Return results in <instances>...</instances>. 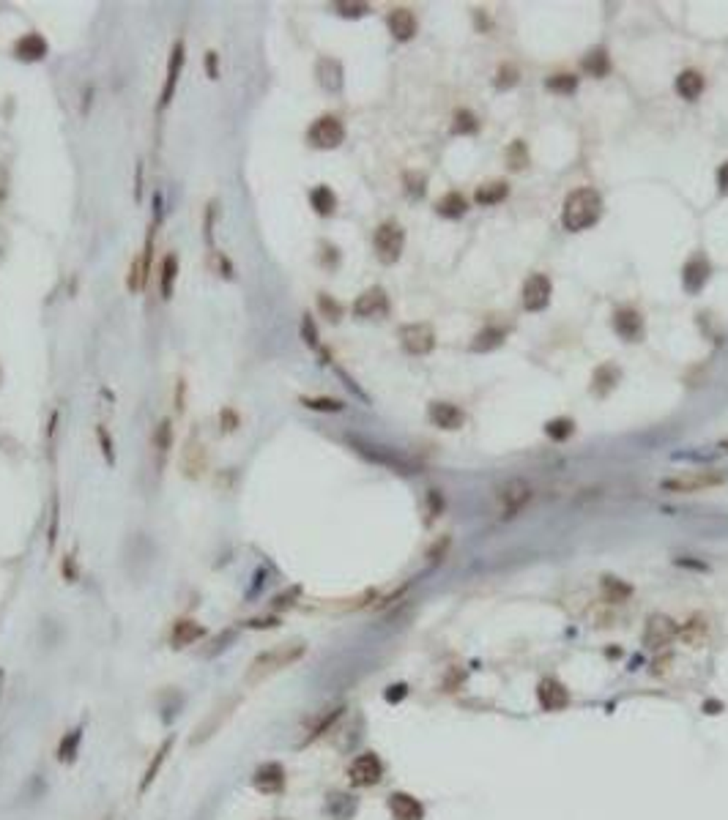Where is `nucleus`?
Instances as JSON below:
<instances>
[{
	"label": "nucleus",
	"mask_w": 728,
	"mask_h": 820,
	"mask_svg": "<svg viewBox=\"0 0 728 820\" xmlns=\"http://www.w3.org/2000/svg\"><path fill=\"white\" fill-rule=\"evenodd\" d=\"M304 654H307V645H304L301 640H291V643L274 645V648L263 651V654H258L250 662V667H247V684L252 686V684L266 681V678H271L274 673L291 667L293 662H299Z\"/></svg>",
	"instance_id": "f257e3e1"
},
{
	"label": "nucleus",
	"mask_w": 728,
	"mask_h": 820,
	"mask_svg": "<svg viewBox=\"0 0 728 820\" xmlns=\"http://www.w3.org/2000/svg\"><path fill=\"white\" fill-rule=\"evenodd\" d=\"M600 216H603V197H600L594 189H575V192L567 197L564 211H562L564 227L572 230V233L597 225Z\"/></svg>",
	"instance_id": "f03ea898"
},
{
	"label": "nucleus",
	"mask_w": 728,
	"mask_h": 820,
	"mask_svg": "<svg viewBox=\"0 0 728 820\" xmlns=\"http://www.w3.org/2000/svg\"><path fill=\"white\" fill-rule=\"evenodd\" d=\"M726 481V476L717 471H682L676 476H668L660 481V487L668 492H701L720 487Z\"/></svg>",
	"instance_id": "7ed1b4c3"
},
{
	"label": "nucleus",
	"mask_w": 728,
	"mask_h": 820,
	"mask_svg": "<svg viewBox=\"0 0 728 820\" xmlns=\"http://www.w3.org/2000/svg\"><path fill=\"white\" fill-rule=\"evenodd\" d=\"M373 246H375L378 260L386 263V266H392V263L400 260V254H403V246H405V230L397 225V222H383V225L375 230Z\"/></svg>",
	"instance_id": "20e7f679"
},
{
	"label": "nucleus",
	"mask_w": 728,
	"mask_h": 820,
	"mask_svg": "<svg viewBox=\"0 0 728 820\" xmlns=\"http://www.w3.org/2000/svg\"><path fill=\"white\" fill-rule=\"evenodd\" d=\"M307 140H310L315 148H323V151L337 148V145H342V140H345V126H342L340 118H334V115H320V118L310 126Z\"/></svg>",
	"instance_id": "39448f33"
},
{
	"label": "nucleus",
	"mask_w": 728,
	"mask_h": 820,
	"mask_svg": "<svg viewBox=\"0 0 728 820\" xmlns=\"http://www.w3.org/2000/svg\"><path fill=\"white\" fill-rule=\"evenodd\" d=\"M531 487L520 479H512L509 484H504L499 490V512L501 517H515L520 509H526V503L531 500Z\"/></svg>",
	"instance_id": "423d86ee"
},
{
	"label": "nucleus",
	"mask_w": 728,
	"mask_h": 820,
	"mask_svg": "<svg viewBox=\"0 0 728 820\" xmlns=\"http://www.w3.org/2000/svg\"><path fill=\"white\" fill-rule=\"evenodd\" d=\"M400 342L411 356H424L436 348V334L427 323H411L400 328Z\"/></svg>",
	"instance_id": "0eeeda50"
},
{
	"label": "nucleus",
	"mask_w": 728,
	"mask_h": 820,
	"mask_svg": "<svg viewBox=\"0 0 728 820\" xmlns=\"http://www.w3.org/2000/svg\"><path fill=\"white\" fill-rule=\"evenodd\" d=\"M676 635H679V629H676V623H674L668 615H652V618L646 621L644 643L652 648V651H660V648L671 645Z\"/></svg>",
	"instance_id": "6e6552de"
},
{
	"label": "nucleus",
	"mask_w": 728,
	"mask_h": 820,
	"mask_svg": "<svg viewBox=\"0 0 728 820\" xmlns=\"http://www.w3.org/2000/svg\"><path fill=\"white\" fill-rule=\"evenodd\" d=\"M550 293H553L550 279L545 274H531L523 285V307L528 312H542L550 301Z\"/></svg>",
	"instance_id": "1a4fd4ad"
},
{
	"label": "nucleus",
	"mask_w": 728,
	"mask_h": 820,
	"mask_svg": "<svg viewBox=\"0 0 728 820\" xmlns=\"http://www.w3.org/2000/svg\"><path fill=\"white\" fill-rule=\"evenodd\" d=\"M351 782H354L356 787H370V785H375L378 779H381V774H383V766H381V760H378V755H373V752H364V755H359V758L351 763Z\"/></svg>",
	"instance_id": "9d476101"
},
{
	"label": "nucleus",
	"mask_w": 728,
	"mask_h": 820,
	"mask_svg": "<svg viewBox=\"0 0 728 820\" xmlns=\"http://www.w3.org/2000/svg\"><path fill=\"white\" fill-rule=\"evenodd\" d=\"M252 785H255V790H260L266 796H277L285 790V768L279 763H263V766H258Z\"/></svg>",
	"instance_id": "9b49d317"
},
{
	"label": "nucleus",
	"mask_w": 728,
	"mask_h": 820,
	"mask_svg": "<svg viewBox=\"0 0 728 820\" xmlns=\"http://www.w3.org/2000/svg\"><path fill=\"white\" fill-rule=\"evenodd\" d=\"M184 41H175L173 49H170V61H167V77H165V88H162V99H159V107L165 110L173 93H175V85H178V77H181V69H184Z\"/></svg>",
	"instance_id": "f8f14e48"
},
{
	"label": "nucleus",
	"mask_w": 728,
	"mask_h": 820,
	"mask_svg": "<svg viewBox=\"0 0 728 820\" xmlns=\"http://www.w3.org/2000/svg\"><path fill=\"white\" fill-rule=\"evenodd\" d=\"M613 328L627 342H641L644 339V317L635 309H619L613 315Z\"/></svg>",
	"instance_id": "ddd939ff"
},
{
	"label": "nucleus",
	"mask_w": 728,
	"mask_h": 820,
	"mask_svg": "<svg viewBox=\"0 0 728 820\" xmlns=\"http://www.w3.org/2000/svg\"><path fill=\"white\" fill-rule=\"evenodd\" d=\"M389 309V298L381 287H370L364 290L354 304V315L356 317H375V315H383Z\"/></svg>",
	"instance_id": "4468645a"
},
{
	"label": "nucleus",
	"mask_w": 728,
	"mask_h": 820,
	"mask_svg": "<svg viewBox=\"0 0 728 820\" xmlns=\"http://www.w3.org/2000/svg\"><path fill=\"white\" fill-rule=\"evenodd\" d=\"M430 421L441 427V430H460L463 421H466V413L452 405V402H430V410H427Z\"/></svg>",
	"instance_id": "2eb2a0df"
},
{
	"label": "nucleus",
	"mask_w": 728,
	"mask_h": 820,
	"mask_svg": "<svg viewBox=\"0 0 728 820\" xmlns=\"http://www.w3.org/2000/svg\"><path fill=\"white\" fill-rule=\"evenodd\" d=\"M386 25H389V33H392L397 41L414 39L416 28H419L411 8H392V14L386 17Z\"/></svg>",
	"instance_id": "dca6fc26"
},
{
	"label": "nucleus",
	"mask_w": 728,
	"mask_h": 820,
	"mask_svg": "<svg viewBox=\"0 0 728 820\" xmlns=\"http://www.w3.org/2000/svg\"><path fill=\"white\" fill-rule=\"evenodd\" d=\"M707 279H709V263L704 257L687 260L685 268H682V285H685L687 293H701V287L707 285Z\"/></svg>",
	"instance_id": "f3484780"
},
{
	"label": "nucleus",
	"mask_w": 728,
	"mask_h": 820,
	"mask_svg": "<svg viewBox=\"0 0 728 820\" xmlns=\"http://www.w3.org/2000/svg\"><path fill=\"white\" fill-rule=\"evenodd\" d=\"M537 697H540V705L545 711H562L564 705L570 703V695H567V689L559 681H542L540 689H537Z\"/></svg>",
	"instance_id": "a211bd4d"
},
{
	"label": "nucleus",
	"mask_w": 728,
	"mask_h": 820,
	"mask_svg": "<svg viewBox=\"0 0 728 820\" xmlns=\"http://www.w3.org/2000/svg\"><path fill=\"white\" fill-rule=\"evenodd\" d=\"M389 809H392L395 820H422L424 818L422 804H419L414 796H408V793H395V796L389 799Z\"/></svg>",
	"instance_id": "6ab92c4d"
},
{
	"label": "nucleus",
	"mask_w": 728,
	"mask_h": 820,
	"mask_svg": "<svg viewBox=\"0 0 728 820\" xmlns=\"http://www.w3.org/2000/svg\"><path fill=\"white\" fill-rule=\"evenodd\" d=\"M14 55L20 61H42L44 55H47V41L39 33H28V36H22L14 44Z\"/></svg>",
	"instance_id": "aec40b11"
},
{
	"label": "nucleus",
	"mask_w": 728,
	"mask_h": 820,
	"mask_svg": "<svg viewBox=\"0 0 728 820\" xmlns=\"http://www.w3.org/2000/svg\"><path fill=\"white\" fill-rule=\"evenodd\" d=\"M704 88H707L704 77H701L698 71H693V69H687V71H682V74L676 77V93H679L682 99H687V102H695V99L704 93Z\"/></svg>",
	"instance_id": "412c9836"
},
{
	"label": "nucleus",
	"mask_w": 728,
	"mask_h": 820,
	"mask_svg": "<svg viewBox=\"0 0 728 820\" xmlns=\"http://www.w3.org/2000/svg\"><path fill=\"white\" fill-rule=\"evenodd\" d=\"M679 637L685 640L687 645H693V648H701V645H707V640H709V621H707V618H701V615H695L693 621H687L685 626L679 629Z\"/></svg>",
	"instance_id": "4be33fe9"
},
{
	"label": "nucleus",
	"mask_w": 728,
	"mask_h": 820,
	"mask_svg": "<svg viewBox=\"0 0 728 820\" xmlns=\"http://www.w3.org/2000/svg\"><path fill=\"white\" fill-rule=\"evenodd\" d=\"M318 82H320L326 90L337 93V90L342 88V66L334 61V58H320V61H318Z\"/></svg>",
	"instance_id": "5701e85b"
},
{
	"label": "nucleus",
	"mask_w": 728,
	"mask_h": 820,
	"mask_svg": "<svg viewBox=\"0 0 728 820\" xmlns=\"http://www.w3.org/2000/svg\"><path fill=\"white\" fill-rule=\"evenodd\" d=\"M203 635H206V629L200 623H195V621H178L173 626L170 643H173V648H187V645H192L195 640H200Z\"/></svg>",
	"instance_id": "b1692460"
},
{
	"label": "nucleus",
	"mask_w": 728,
	"mask_h": 820,
	"mask_svg": "<svg viewBox=\"0 0 728 820\" xmlns=\"http://www.w3.org/2000/svg\"><path fill=\"white\" fill-rule=\"evenodd\" d=\"M581 69L589 77H605L611 71V58H608V52H605L603 47H594V49H589L583 55Z\"/></svg>",
	"instance_id": "393cba45"
},
{
	"label": "nucleus",
	"mask_w": 728,
	"mask_h": 820,
	"mask_svg": "<svg viewBox=\"0 0 728 820\" xmlns=\"http://www.w3.org/2000/svg\"><path fill=\"white\" fill-rule=\"evenodd\" d=\"M310 203L318 216H332L334 208H337V194L329 186H315L310 192Z\"/></svg>",
	"instance_id": "a878e982"
},
{
	"label": "nucleus",
	"mask_w": 728,
	"mask_h": 820,
	"mask_svg": "<svg viewBox=\"0 0 728 820\" xmlns=\"http://www.w3.org/2000/svg\"><path fill=\"white\" fill-rule=\"evenodd\" d=\"M507 194H509V186L504 184V181H490V184L479 186L477 194H474V200H477L479 205H499L507 200Z\"/></svg>",
	"instance_id": "bb28decb"
},
{
	"label": "nucleus",
	"mask_w": 728,
	"mask_h": 820,
	"mask_svg": "<svg viewBox=\"0 0 728 820\" xmlns=\"http://www.w3.org/2000/svg\"><path fill=\"white\" fill-rule=\"evenodd\" d=\"M466 208H468V200H466L460 192H449V194H444V197L436 203V211L441 213V216H446V219H458V216H463Z\"/></svg>",
	"instance_id": "cd10ccee"
},
{
	"label": "nucleus",
	"mask_w": 728,
	"mask_h": 820,
	"mask_svg": "<svg viewBox=\"0 0 728 820\" xmlns=\"http://www.w3.org/2000/svg\"><path fill=\"white\" fill-rule=\"evenodd\" d=\"M504 336H507V331H504V328L487 326L485 331H479V334H477V339L471 342V350H477V353H485V350L499 348L501 342H504Z\"/></svg>",
	"instance_id": "c85d7f7f"
},
{
	"label": "nucleus",
	"mask_w": 728,
	"mask_h": 820,
	"mask_svg": "<svg viewBox=\"0 0 728 820\" xmlns=\"http://www.w3.org/2000/svg\"><path fill=\"white\" fill-rule=\"evenodd\" d=\"M619 377H622V372L613 367V364H603V367L594 372V391L597 394H608V391L619 383Z\"/></svg>",
	"instance_id": "c756f323"
},
{
	"label": "nucleus",
	"mask_w": 728,
	"mask_h": 820,
	"mask_svg": "<svg viewBox=\"0 0 728 820\" xmlns=\"http://www.w3.org/2000/svg\"><path fill=\"white\" fill-rule=\"evenodd\" d=\"M175 276H178V257L175 254H167L165 263H162V298H173Z\"/></svg>",
	"instance_id": "7c9ffc66"
},
{
	"label": "nucleus",
	"mask_w": 728,
	"mask_h": 820,
	"mask_svg": "<svg viewBox=\"0 0 728 820\" xmlns=\"http://www.w3.org/2000/svg\"><path fill=\"white\" fill-rule=\"evenodd\" d=\"M342 717V705H337V708H329V711H326V714H323V717L318 719V722H315V727H312L310 730V736L304 738V744H310V741H315V738H320L323 736V733H326V730H329V727H332L334 722H337V719Z\"/></svg>",
	"instance_id": "2f4dec72"
},
{
	"label": "nucleus",
	"mask_w": 728,
	"mask_h": 820,
	"mask_svg": "<svg viewBox=\"0 0 728 820\" xmlns=\"http://www.w3.org/2000/svg\"><path fill=\"white\" fill-rule=\"evenodd\" d=\"M170 746H173V738H167L165 744H162V746H159V752H156V758H154V763H151V766H148L146 777H143V782H140V793H146V790H148V785H151V782H154V779H156V771H159V768H162V763H165L167 752H170Z\"/></svg>",
	"instance_id": "473e14b6"
},
{
	"label": "nucleus",
	"mask_w": 728,
	"mask_h": 820,
	"mask_svg": "<svg viewBox=\"0 0 728 820\" xmlns=\"http://www.w3.org/2000/svg\"><path fill=\"white\" fill-rule=\"evenodd\" d=\"M477 129H479V121L471 110H458L455 112V121H452V131L455 134H474Z\"/></svg>",
	"instance_id": "72a5a7b5"
},
{
	"label": "nucleus",
	"mask_w": 728,
	"mask_h": 820,
	"mask_svg": "<svg viewBox=\"0 0 728 820\" xmlns=\"http://www.w3.org/2000/svg\"><path fill=\"white\" fill-rule=\"evenodd\" d=\"M545 88L553 90V93H564V96H570V93L578 90V77H575V74H556V77H550V80L545 82Z\"/></svg>",
	"instance_id": "f704fd0d"
},
{
	"label": "nucleus",
	"mask_w": 728,
	"mask_h": 820,
	"mask_svg": "<svg viewBox=\"0 0 728 820\" xmlns=\"http://www.w3.org/2000/svg\"><path fill=\"white\" fill-rule=\"evenodd\" d=\"M80 738H83V730L77 727V730H71L69 736L61 741V746H58V758L63 760V763H71V760L77 758V749H80Z\"/></svg>",
	"instance_id": "c9c22d12"
},
{
	"label": "nucleus",
	"mask_w": 728,
	"mask_h": 820,
	"mask_svg": "<svg viewBox=\"0 0 728 820\" xmlns=\"http://www.w3.org/2000/svg\"><path fill=\"white\" fill-rule=\"evenodd\" d=\"M301 405H307L310 410H320V413H340L345 408L340 399H332V397H301Z\"/></svg>",
	"instance_id": "e433bc0d"
},
{
	"label": "nucleus",
	"mask_w": 728,
	"mask_h": 820,
	"mask_svg": "<svg viewBox=\"0 0 728 820\" xmlns=\"http://www.w3.org/2000/svg\"><path fill=\"white\" fill-rule=\"evenodd\" d=\"M545 432H548V438H553V440H567V438L575 432V421H572V418H553V421L545 424Z\"/></svg>",
	"instance_id": "4c0bfd02"
},
{
	"label": "nucleus",
	"mask_w": 728,
	"mask_h": 820,
	"mask_svg": "<svg viewBox=\"0 0 728 820\" xmlns=\"http://www.w3.org/2000/svg\"><path fill=\"white\" fill-rule=\"evenodd\" d=\"M507 164H509V170H515V172H520L526 164H528V153H526V145L520 143H512L509 145V151H507Z\"/></svg>",
	"instance_id": "58836bf2"
},
{
	"label": "nucleus",
	"mask_w": 728,
	"mask_h": 820,
	"mask_svg": "<svg viewBox=\"0 0 728 820\" xmlns=\"http://www.w3.org/2000/svg\"><path fill=\"white\" fill-rule=\"evenodd\" d=\"M603 591H605V596H608L611 602H622V599H627V596H630V585H624V582L613 580V577H605V580H603Z\"/></svg>",
	"instance_id": "ea45409f"
},
{
	"label": "nucleus",
	"mask_w": 728,
	"mask_h": 820,
	"mask_svg": "<svg viewBox=\"0 0 728 820\" xmlns=\"http://www.w3.org/2000/svg\"><path fill=\"white\" fill-rule=\"evenodd\" d=\"M515 82H518V69H515V66H501L499 77H496V88H499V90H507V88H512Z\"/></svg>",
	"instance_id": "a19ab883"
},
{
	"label": "nucleus",
	"mask_w": 728,
	"mask_h": 820,
	"mask_svg": "<svg viewBox=\"0 0 728 820\" xmlns=\"http://www.w3.org/2000/svg\"><path fill=\"white\" fill-rule=\"evenodd\" d=\"M405 192H408L411 197H422V194H424V175H419V172H408V175H405Z\"/></svg>",
	"instance_id": "79ce46f5"
},
{
	"label": "nucleus",
	"mask_w": 728,
	"mask_h": 820,
	"mask_svg": "<svg viewBox=\"0 0 728 820\" xmlns=\"http://www.w3.org/2000/svg\"><path fill=\"white\" fill-rule=\"evenodd\" d=\"M318 304H320V309L326 312V317H329L332 323H337V320L342 317V307H340L337 301H332V295H320V298H318Z\"/></svg>",
	"instance_id": "37998d69"
},
{
	"label": "nucleus",
	"mask_w": 728,
	"mask_h": 820,
	"mask_svg": "<svg viewBox=\"0 0 728 820\" xmlns=\"http://www.w3.org/2000/svg\"><path fill=\"white\" fill-rule=\"evenodd\" d=\"M337 11L342 17H364L370 11V6L367 3H337Z\"/></svg>",
	"instance_id": "c03bdc74"
},
{
	"label": "nucleus",
	"mask_w": 728,
	"mask_h": 820,
	"mask_svg": "<svg viewBox=\"0 0 728 820\" xmlns=\"http://www.w3.org/2000/svg\"><path fill=\"white\" fill-rule=\"evenodd\" d=\"M154 443H156V449L162 451V454L170 449V421H162V424L156 427V432H154Z\"/></svg>",
	"instance_id": "a18cd8bd"
},
{
	"label": "nucleus",
	"mask_w": 728,
	"mask_h": 820,
	"mask_svg": "<svg viewBox=\"0 0 728 820\" xmlns=\"http://www.w3.org/2000/svg\"><path fill=\"white\" fill-rule=\"evenodd\" d=\"M301 336L307 339L310 348H318V328H315L310 315H304V320H301Z\"/></svg>",
	"instance_id": "49530a36"
},
{
	"label": "nucleus",
	"mask_w": 728,
	"mask_h": 820,
	"mask_svg": "<svg viewBox=\"0 0 728 820\" xmlns=\"http://www.w3.org/2000/svg\"><path fill=\"white\" fill-rule=\"evenodd\" d=\"M219 424H222V430L225 432H233L236 427H238V413L233 408H222V413H219Z\"/></svg>",
	"instance_id": "de8ad7c7"
},
{
	"label": "nucleus",
	"mask_w": 728,
	"mask_h": 820,
	"mask_svg": "<svg viewBox=\"0 0 728 820\" xmlns=\"http://www.w3.org/2000/svg\"><path fill=\"white\" fill-rule=\"evenodd\" d=\"M96 435H99V443H102V454L107 457V462H115V451H112V440H110V435H107V430L104 427H99L96 430Z\"/></svg>",
	"instance_id": "09e8293b"
},
{
	"label": "nucleus",
	"mask_w": 728,
	"mask_h": 820,
	"mask_svg": "<svg viewBox=\"0 0 728 820\" xmlns=\"http://www.w3.org/2000/svg\"><path fill=\"white\" fill-rule=\"evenodd\" d=\"M206 74L208 80H216L219 77V55L211 49V52H206Z\"/></svg>",
	"instance_id": "8fccbe9b"
},
{
	"label": "nucleus",
	"mask_w": 728,
	"mask_h": 820,
	"mask_svg": "<svg viewBox=\"0 0 728 820\" xmlns=\"http://www.w3.org/2000/svg\"><path fill=\"white\" fill-rule=\"evenodd\" d=\"M717 186H720V194H728V162L720 164L717 170Z\"/></svg>",
	"instance_id": "3c124183"
},
{
	"label": "nucleus",
	"mask_w": 728,
	"mask_h": 820,
	"mask_svg": "<svg viewBox=\"0 0 728 820\" xmlns=\"http://www.w3.org/2000/svg\"><path fill=\"white\" fill-rule=\"evenodd\" d=\"M143 197V162H137V175H134V200Z\"/></svg>",
	"instance_id": "603ef678"
},
{
	"label": "nucleus",
	"mask_w": 728,
	"mask_h": 820,
	"mask_svg": "<svg viewBox=\"0 0 728 820\" xmlns=\"http://www.w3.org/2000/svg\"><path fill=\"white\" fill-rule=\"evenodd\" d=\"M6 194H8V170L0 164V203L6 200Z\"/></svg>",
	"instance_id": "864d4df0"
},
{
	"label": "nucleus",
	"mask_w": 728,
	"mask_h": 820,
	"mask_svg": "<svg viewBox=\"0 0 728 820\" xmlns=\"http://www.w3.org/2000/svg\"><path fill=\"white\" fill-rule=\"evenodd\" d=\"M250 626H252V629H260V626H263V629H269V626H277V621H274V618H263V621H260V618H255V621H250Z\"/></svg>",
	"instance_id": "5fc2aeb1"
},
{
	"label": "nucleus",
	"mask_w": 728,
	"mask_h": 820,
	"mask_svg": "<svg viewBox=\"0 0 728 820\" xmlns=\"http://www.w3.org/2000/svg\"><path fill=\"white\" fill-rule=\"evenodd\" d=\"M392 689H395V692H386V697H389V700H397V697L405 695V686H392Z\"/></svg>",
	"instance_id": "6e6d98bb"
},
{
	"label": "nucleus",
	"mask_w": 728,
	"mask_h": 820,
	"mask_svg": "<svg viewBox=\"0 0 728 820\" xmlns=\"http://www.w3.org/2000/svg\"><path fill=\"white\" fill-rule=\"evenodd\" d=\"M720 446H723V449H728V438H723V440H720Z\"/></svg>",
	"instance_id": "4d7b16f0"
}]
</instances>
